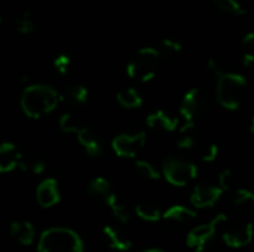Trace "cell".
Returning a JSON list of instances; mask_svg holds the SVG:
<instances>
[{"label":"cell","mask_w":254,"mask_h":252,"mask_svg":"<svg viewBox=\"0 0 254 252\" xmlns=\"http://www.w3.org/2000/svg\"><path fill=\"white\" fill-rule=\"evenodd\" d=\"M116 101L122 108H128V110H135L143 105V97L132 86L121 89L116 94Z\"/></svg>","instance_id":"obj_19"},{"label":"cell","mask_w":254,"mask_h":252,"mask_svg":"<svg viewBox=\"0 0 254 252\" xmlns=\"http://www.w3.org/2000/svg\"><path fill=\"white\" fill-rule=\"evenodd\" d=\"M223 192L216 184H198L190 193V203L199 209L211 208L220 201Z\"/></svg>","instance_id":"obj_9"},{"label":"cell","mask_w":254,"mask_h":252,"mask_svg":"<svg viewBox=\"0 0 254 252\" xmlns=\"http://www.w3.org/2000/svg\"><path fill=\"white\" fill-rule=\"evenodd\" d=\"M146 141H147V135L144 131H137V132H131V134L124 132L113 138L112 149L118 157L134 159L144 149Z\"/></svg>","instance_id":"obj_8"},{"label":"cell","mask_w":254,"mask_h":252,"mask_svg":"<svg viewBox=\"0 0 254 252\" xmlns=\"http://www.w3.org/2000/svg\"><path fill=\"white\" fill-rule=\"evenodd\" d=\"M134 168H135V172L146 180L155 181V180L161 178V171H158V168L153 163H150L149 160L138 159V160H135Z\"/></svg>","instance_id":"obj_24"},{"label":"cell","mask_w":254,"mask_h":252,"mask_svg":"<svg viewBox=\"0 0 254 252\" xmlns=\"http://www.w3.org/2000/svg\"><path fill=\"white\" fill-rule=\"evenodd\" d=\"M52 65H54V70H55L58 74L64 76V74L68 73V70H70V67H71V59H70L68 55L60 53V55H57V56L54 58Z\"/></svg>","instance_id":"obj_32"},{"label":"cell","mask_w":254,"mask_h":252,"mask_svg":"<svg viewBox=\"0 0 254 252\" xmlns=\"http://www.w3.org/2000/svg\"><path fill=\"white\" fill-rule=\"evenodd\" d=\"M0 25H1V15H0Z\"/></svg>","instance_id":"obj_37"},{"label":"cell","mask_w":254,"mask_h":252,"mask_svg":"<svg viewBox=\"0 0 254 252\" xmlns=\"http://www.w3.org/2000/svg\"><path fill=\"white\" fill-rule=\"evenodd\" d=\"M86 192H88V196H91L94 199H106L107 195L112 193V186L107 181V178L97 177V178L89 181Z\"/></svg>","instance_id":"obj_21"},{"label":"cell","mask_w":254,"mask_h":252,"mask_svg":"<svg viewBox=\"0 0 254 252\" xmlns=\"http://www.w3.org/2000/svg\"><path fill=\"white\" fill-rule=\"evenodd\" d=\"M146 123L150 129H155V131L174 132L179 128L180 120L179 117H174L164 110H156L146 117Z\"/></svg>","instance_id":"obj_12"},{"label":"cell","mask_w":254,"mask_h":252,"mask_svg":"<svg viewBox=\"0 0 254 252\" xmlns=\"http://www.w3.org/2000/svg\"><path fill=\"white\" fill-rule=\"evenodd\" d=\"M234 183H235V172L228 168V169H223L219 172V177H217V187L222 190V192H228L234 187Z\"/></svg>","instance_id":"obj_30"},{"label":"cell","mask_w":254,"mask_h":252,"mask_svg":"<svg viewBox=\"0 0 254 252\" xmlns=\"http://www.w3.org/2000/svg\"><path fill=\"white\" fill-rule=\"evenodd\" d=\"M104 202H106L107 208L112 211L113 217H115L119 223L127 224V223L131 220V214H129L127 205H125V203L122 202V199L119 198V195H116V193L112 192V193L107 195V198L104 199Z\"/></svg>","instance_id":"obj_20"},{"label":"cell","mask_w":254,"mask_h":252,"mask_svg":"<svg viewBox=\"0 0 254 252\" xmlns=\"http://www.w3.org/2000/svg\"><path fill=\"white\" fill-rule=\"evenodd\" d=\"M21 153L12 143L0 144V174H7L15 171L19 166Z\"/></svg>","instance_id":"obj_14"},{"label":"cell","mask_w":254,"mask_h":252,"mask_svg":"<svg viewBox=\"0 0 254 252\" xmlns=\"http://www.w3.org/2000/svg\"><path fill=\"white\" fill-rule=\"evenodd\" d=\"M37 252H83V241L71 229L49 227L37 239Z\"/></svg>","instance_id":"obj_2"},{"label":"cell","mask_w":254,"mask_h":252,"mask_svg":"<svg viewBox=\"0 0 254 252\" xmlns=\"http://www.w3.org/2000/svg\"><path fill=\"white\" fill-rule=\"evenodd\" d=\"M76 138L80 144V147L83 149V151L86 153V156L95 159V157H100L101 153H103V147H101V143L97 137V134L94 131H91L89 128H80L79 132L76 134Z\"/></svg>","instance_id":"obj_13"},{"label":"cell","mask_w":254,"mask_h":252,"mask_svg":"<svg viewBox=\"0 0 254 252\" xmlns=\"http://www.w3.org/2000/svg\"><path fill=\"white\" fill-rule=\"evenodd\" d=\"M226 215L225 214H217L214 218H211L208 223L199 224L196 227H193L188 236H186V244L190 250L195 252H204L205 248L210 245V242L213 241V238L216 236L219 227L222 224L226 223Z\"/></svg>","instance_id":"obj_7"},{"label":"cell","mask_w":254,"mask_h":252,"mask_svg":"<svg viewBox=\"0 0 254 252\" xmlns=\"http://www.w3.org/2000/svg\"><path fill=\"white\" fill-rule=\"evenodd\" d=\"M161 175L174 187H185L198 177V166L185 159L168 157L162 163Z\"/></svg>","instance_id":"obj_6"},{"label":"cell","mask_w":254,"mask_h":252,"mask_svg":"<svg viewBox=\"0 0 254 252\" xmlns=\"http://www.w3.org/2000/svg\"><path fill=\"white\" fill-rule=\"evenodd\" d=\"M241 58L246 67H250L254 61V34L249 31L241 40Z\"/></svg>","instance_id":"obj_26"},{"label":"cell","mask_w":254,"mask_h":252,"mask_svg":"<svg viewBox=\"0 0 254 252\" xmlns=\"http://www.w3.org/2000/svg\"><path fill=\"white\" fill-rule=\"evenodd\" d=\"M103 236H104L107 245L115 251L127 252L132 248L131 239L125 233H122L121 230H118V229H115L112 226H104L103 227Z\"/></svg>","instance_id":"obj_15"},{"label":"cell","mask_w":254,"mask_h":252,"mask_svg":"<svg viewBox=\"0 0 254 252\" xmlns=\"http://www.w3.org/2000/svg\"><path fill=\"white\" fill-rule=\"evenodd\" d=\"M219 153H220V147H219L216 143H211V144H208V146L204 149L201 159H202L205 163H213V162L219 157Z\"/></svg>","instance_id":"obj_33"},{"label":"cell","mask_w":254,"mask_h":252,"mask_svg":"<svg viewBox=\"0 0 254 252\" xmlns=\"http://www.w3.org/2000/svg\"><path fill=\"white\" fill-rule=\"evenodd\" d=\"M135 215L147 223H156L162 218V212L153 203H138L135 206Z\"/></svg>","instance_id":"obj_22"},{"label":"cell","mask_w":254,"mask_h":252,"mask_svg":"<svg viewBox=\"0 0 254 252\" xmlns=\"http://www.w3.org/2000/svg\"><path fill=\"white\" fill-rule=\"evenodd\" d=\"M161 48H162V52H165L167 55H179L183 50V43L176 39L165 37L161 40Z\"/></svg>","instance_id":"obj_31"},{"label":"cell","mask_w":254,"mask_h":252,"mask_svg":"<svg viewBox=\"0 0 254 252\" xmlns=\"http://www.w3.org/2000/svg\"><path fill=\"white\" fill-rule=\"evenodd\" d=\"M234 206L243 212H252L254 208V195L247 189L238 190L234 196Z\"/></svg>","instance_id":"obj_25"},{"label":"cell","mask_w":254,"mask_h":252,"mask_svg":"<svg viewBox=\"0 0 254 252\" xmlns=\"http://www.w3.org/2000/svg\"><path fill=\"white\" fill-rule=\"evenodd\" d=\"M10 236L22 247H28L36 239V230L34 226L28 221H13L9 227Z\"/></svg>","instance_id":"obj_16"},{"label":"cell","mask_w":254,"mask_h":252,"mask_svg":"<svg viewBox=\"0 0 254 252\" xmlns=\"http://www.w3.org/2000/svg\"><path fill=\"white\" fill-rule=\"evenodd\" d=\"M207 68H208L216 77H220L223 73H226L225 65H223V62H222L219 58H210V59L207 61Z\"/></svg>","instance_id":"obj_35"},{"label":"cell","mask_w":254,"mask_h":252,"mask_svg":"<svg viewBox=\"0 0 254 252\" xmlns=\"http://www.w3.org/2000/svg\"><path fill=\"white\" fill-rule=\"evenodd\" d=\"M222 239L229 248H244L250 245L253 241V224L241 223V224L232 226L223 232Z\"/></svg>","instance_id":"obj_11"},{"label":"cell","mask_w":254,"mask_h":252,"mask_svg":"<svg viewBox=\"0 0 254 252\" xmlns=\"http://www.w3.org/2000/svg\"><path fill=\"white\" fill-rule=\"evenodd\" d=\"M161 64V50L147 46L135 52L127 65V74L138 82H150L155 79Z\"/></svg>","instance_id":"obj_5"},{"label":"cell","mask_w":254,"mask_h":252,"mask_svg":"<svg viewBox=\"0 0 254 252\" xmlns=\"http://www.w3.org/2000/svg\"><path fill=\"white\" fill-rule=\"evenodd\" d=\"M89 91L85 85H70L63 94H60L61 101H65L68 105H83L88 101Z\"/></svg>","instance_id":"obj_18"},{"label":"cell","mask_w":254,"mask_h":252,"mask_svg":"<svg viewBox=\"0 0 254 252\" xmlns=\"http://www.w3.org/2000/svg\"><path fill=\"white\" fill-rule=\"evenodd\" d=\"M36 201L40 208L49 209L60 203L61 201V192L58 181L55 178H45L43 181L39 183L36 189Z\"/></svg>","instance_id":"obj_10"},{"label":"cell","mask_w":254,"mask_h":252,"mask_svg":"<svg viewBox=\"0 0 254 252\" xmlns=\"http://www.w3.org/2000/svg\"><path fill=\"white\" fill-rule=\"evenodd\" d=\"M15 28L19 34H31L36 30V22L31 12L28 10L22 12L15 21Z\"/></svg>","instance_id":"obj_27"},{"label":"cell","mask_w":254,"mask_h":252,"mask_svg":"<svg viewBox=\"0 0 254 252\" xmlns=\"http://www.w3.org/2000/svg\"><path fill=\"white\" fill-rule=\"evenodd\" d=\"M247 94V79L240 73H223L217 77L216 97L219 104L226 110H238Z\"/></svg>","instance_id":"obj_3"},{"label":"cell","mask_w":254,"mask_h":252,"mask_svg":"<svg viewBox=\"0 0 254 252\" xmlns=\"http://www.w3.org/2000/svg\"><path fill=\"white\" fill-rule=\"evenodd\" d=\"M213 3H214L219 9H222V10H225V12H228V13L237 15V16L246 15V9H244V6L240 3V0H213Z\"/></svg>","instance_id":"obj_29"},{"label":"cell","mask_w":254,"mask_h":252,"mask_svg":"<svg viewBox=\"0 0 254 252\" xmlns=\"http://www.w3.org/2000/svg\"><path fill=\"white\" fill-rule=\"evenodd\" d=\"M141 252H165L164 250H159V248H149V250H144Z\"/></svg>","instance_id":"obj_36"},{"label":"cell","mask_w":254,"mask_h":252,"mask_svg":"<svg viewBox=\"0 0 254 252\" xmlns=\"http://www.w3.org/2000/svg\"><path fill=\"white\" fill-rule=\"evenodd\" d=\"M196 144V138L190 132L180 134V138L177 140V147L180 150H192Z\"/></svg>","instance_id":"obj_34"},{"label":"cell","mask_w":254,"mask_h":252,"mask_svg":"<svg viewBox=\"0 0 254 252\" xmlns=\"http://www.w3.org/2000/svg\"><path fill=\"white\" fill-rule=\"evenodd\" d=\"M60 102V92L46 83H34L27 86L19 100L21 110L30 119H40L52 113Z\"/></svg>","instance_id":"obj_1"},{"label":"cell","mask_w":254,"mask_h":252,"mask_svg":"<svg viewBox=\"0 0 254 252\" xmlns=\"http://www.w3.org/2000/svg\"><path fill=\"white\" fill-rule=\"evenodd\" d=\"M21 171L33 174V175H40L45 171V162L39 157H33V156H21L19 160V166Z\"/></svg>","instance_id":"obj_23"},{"label":"cell","mask_w":254,"mask_h":252,"mask_svg":"<svg viewBox=\"0 0 254 252\" xmlns=\"http://www.w3.org/2000/svg\"><path fill=\"white\" fill-rule=\"evenodd\" d=\"M210 110V100L208 95H205L199 88L189 89L182 100L180 104V117L179 120H183V125L180 128V134L190 132L195 128V122L202 117Z\"/></svg>","instance_id":"obj_4"},{"label":"cell","mask_w":254,"mask_h":252,"mask_svg":"<svg viewBox=\"0 0 254 252\" xmlns=\"http://www.w3.org/2000/svg\"><path fill=\"white\" fill-rule=\"evenodd\" d=\"M196 211L185 205H173L162 212V218L176 224H188L196 218Z\"/></svg>","instance_id":"obj_17"},{"label":"cell","mask_w":254,"mask_h":252,"mask_svg":"<svg viewBox=\"0 0 254 252\" xmlns=\"http://www.w3.org/2000/svg\"><path fill=\"white\" fill-rule=\"evenodd\" d=\"M58 126L64 134H77L79 129L82 128L77 122V119L71 114V113H64L61 114L60 120H58Z\"/></svg>","instance_id":"obj_28"}]
</instances>
